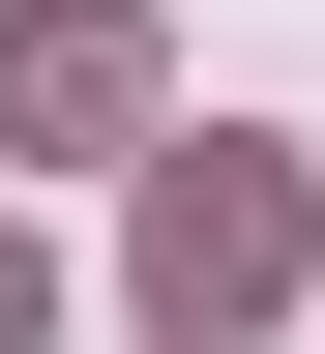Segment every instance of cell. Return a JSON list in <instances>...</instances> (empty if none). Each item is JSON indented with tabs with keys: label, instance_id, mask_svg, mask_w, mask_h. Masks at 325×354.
I'll return each mask as SVG.
<instances>
[{
	"label": "cell",
	"instance_id": "cell-1",
	"mask_svg": "<svg viewBox=\"0 0 325 354\" xmlns=\"http://www.w3.org/2000/svg\"><path fill=\"white\" fill-rule=\"evenodd\" d=\"M296 236H325L296 148H237V118H207V148H148V325H177V354L266 325V295H296Z\"/></svg>",
	"mask_w": 325,
	"mask_h": 354
},
{
	"label": "cell",
	"instance_id": "cell-3",
	"mask_svg": "<svg viewBox=\"0 0 325 354\" xmlns=\"http://www.w3.org/2000/svg\"><path fill=\"white\" fill-rule=\"evenodd\" d=\"M30 325H60V266H30V236H0V354H30Z\"/></svg>",
	"mask_w": 325,
	"mask_h": 354
},
{
	"label": "cell",
	"instance_id": "cell-2",
	"mask_svg": "<svg viewBox=\"0 0 325 354\" xmlns=\"http://www.w3.org/2000/svg\"><path fill=\"white\" fill-rule=\"evenodd\" d=\"M0 118H30V148L148 118V30H118V0H30V30H0Z\"/></svg>",
	"mask_w": 325,
	"mask_h": 354
}]
</instances>
